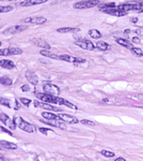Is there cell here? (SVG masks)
<instances>
[{
	"label": "cell",
	"instance_id": "1",
	"mask_svg": "<svg viewBox=\"0 0 143 161\" xmlns=\"http://www.w3.org/2000/svg\"><path fill=\"white\" fill-rule=\"evenodd\" d=\"M35 94L39 100L43 102H47V103H51V104H63V101H64V99L59 98L58 96H52L46 92H36Z\"/></svg>",
	"mask_w": 143,
	"mask_h": 161
},
{
	"label": "cell",
	"instance_id": "2",
	"mask_svg": "<svg viewBox=\"0 0 143 161\" xmlns=\"http://www.w3.org/2000/svg\"><path fill=\"white\" fill-rule=\"evenodd\" d=\"M14 121L16 122L17 127L19 129H22V130L26 131V132H29V133H33L35 131V127L33 125H31L27 121H25L22 117H17V116H15L14 117Z\"/></svg>",
	"mask_w": 143,
	"mask_h": 161
},
{
	"label": "cell",
	"instance_id": "3",
	"mask_svg": "<svg viewBox=\"0 0 143 161\" xmlns=\"http://www.w3.org/2000/svg\"><path fill=\"white\" fill-rule=\"evenodd\" d=\"M99 4L98 0H87V1H80L74 4L75 9H79V10H83V9H90V8H94Z\"/></svg>",
	"mask_w": 143,
	"mask_h": 161
},
{
	"label": "cell",
	"instance_id": "4",
	"mask_svg": "<svg viewBox=\"0 0 143 161\" xmlns=\"http://www.w3.org/2000/svg\"><path fill=\"white\" fill-rule=\"evenodd\" d=\"M26 29H27V26H24V25H15V26H11V27L7 28L3 31V35L4 36L16 35V34H19V32H22V31H24Z\"/></svg>",
	"mask_w": 143,
	"mask_h": 161
},
{
	"label": "cell",
	"instance_id": "5",
	"mask_svg": "<svg viewBox=\"0 0 143 161\" xmlns=\"http://www.w3.org/2000/svg\"><path fill=\"white\" fill-rule=\"evenodd\" d=\"M23 54V50L18 47H8L0 50V56H11V55H20Z\"/></svg>",
	"mask_w": 143,
	"mask_h": 161
},
{
	"label": "cell",
	"instance_id": "6",
	"mask_svg": "<svg viewBox=\"0 0 143 161\" xmlns=\"http://www.w3.org/2000/svg\"><path fill=\"white\" fill-rule=\"evenodd\" d=\"M43 90L46 93H49L52 96H59L60 94V89L58 86L54 85V84H49V83H45L43 85Z\"/></svg>",
	"mask_w": 143,
	"mask_h": 161
},
{
	"label": "cell",
	"instance_id": "7",
	"mask_svg": "<svg viewBox=\"0 0 143 161\" xmlns=\"http://www.w3.org/2000/svg\"><path fill=\"white\" fill-rule=\"evenodd\" d=\"M76 45H78L79 47L83 48V50H88V51H93L95 47H96V45H94L91 41L87 40V39H80L75 42Z\"/></svg>",
	"mask_w": 143,
	"mask_h": 161
},
{
	"label": "cell",
	"instance_id": "8",
	"mask_svg": "<svg viewBox=\"0 0 143 161\" xmlns=\"http://www.w3.org/2000/svg\"><path fill=\"white\" fill-rule=\"evenodd\" d=\"M34 106L35 107H42V108H45V110H50V111H55V112H61V108L55 106V105H51V103H47V102H39V101H34Z\"/></svg>",
	"mask_w": 143,
	"mask_h": 161
},
{
	"label": "cell",
	"instance_id": "9",
	"mask_svg": "<svg viewBox=\"0 0 143 161\" xmlns=\"http://www.w3.org/2000/svg\"><path fill=\"white\" fill-rule=\"evenodd\" d=\"M100 11L107 13V14H111V15H115V16H123V15H126L127 14V11H122V10H119L116 9L115 7L114 8H104V9H100Z\"/></svg>",
	"mask_w": 143,
	"mask_h": 161
},
{
	"label": "cell",
	"instance_id": "10",
	"mask_svg": "<svg viewBox=\"0 0 143 161\" xmlns=\"http://www.w3.org/2000/svg\"><path fill=\"white\" fill-rule=\"evenodd\" d=\"M46 18L43 17V16H34V17H26L23 20V23H30V24H38V25H41V24H44L46 23Z\"/></svg>",
	"mask_w": 143,
	"mask_h": 161
},
{
	"label": "cell",
	"instance_id": "11",
	"mask_svg": "<svg viewBox=\"0 0 143 161\" xmlns=\"http://www.w3.org/2000/svg\"><path fill=\"white\" fill-rule=\"evenodd\" d=\"M60 59L64 60L66 62H74V63H83V62H86V59L79 58V57H73V56H70V55H61Z\"/></svg>",
	"mask_w": 143,
	"mask_h": 161
},
{
	"label": "cell",
	"instance_id": "12",
	"mask_svg": "<svg viewBox=\"0 0 143 161\" xmlns=\"http://www.w3.org/2000/svg\"><path fill=\"white\" fill-rule=\"evenodd\" d=\"M25 76H26V79L28 80L29 83H31L32 85H38V83H39V78H38V75L33 72V71H27L26 72V74H25Z\"/></svg>",
	"mask_w": 143,
	"mask_h": 161
},
{
	"label": "cell",
	"instance_id": "13",
	"mask_svg": "<svg viewBox=\"0 0 143 161\" xmlns=\"http://www.w3.org/2000/svg\"><path fill=\"white\" fill-rule=\"evenodd\" d=\"M31 42H32L34 45H36V46L43 48V50H50V45L47 43L45 40H43V39H38V38H35V39H32V40H31Z\"/></svg>",
	"mask_w": 143,
	"mask_h": 161
},
{
	"label": "cell",
	"instance_id": "14",
	"mask_svg": "<svg viewBox=\"0 0 143 161\" xmlns=\"http://www.w3.org/2000/svg\"><path fill=\"white\" fill-rule=\"evenodd\" d=\"M48 0H25V1H22L19 4L20 7H31V6H36V4H42L47 2Z\"/></svg>",
	"mask_w": 143,
	"mask_h": 161
},
{
	"label": "cell",
	"instance_id": "15",
	"mask_svg": "<svg viewBox=\"0 0 143 161\" xmlns=\"http://www.w3.org/2000/svg\"><path fill=\"white\" fill-rule=\"evenodd\" d=\"M0 67L3 68V69L12 70V69L15 68V63L12 60H9V59H2V60H0Z\"/></svg>",
	"mask_w": 143,
	"mask_h": 161
},
{
	"label": "cell",
	"instance_id": "16",
	"mask_svg": "<svg viewBox=\"0 0 143 161\" xmlns=\"http://www.w3.org/2000/svg\"><path fill=\"white\" fill-rule=\"evenodd\" d=\"M59 117L65 122H68V124H77L79 122L78 119L74 116H71V115H67V114H59Z\"/></svg>",
	"mask_w": 143,
	"mask_h": 161
},
{
	"label": "cell",
	"instance_id": "17",
	"mask_svg": "<svg viewBox=\"0 0 143 161\" xmlns=\"http://www.w3.org/2000/svg\"><path fill=\"white\" fill-rule=\"evenodd\" d=\"M65 121H63L61 118L59 119H54V122H44V124H47V125H50V126H54V127H58L62 130H66V125L64 124Z\"/></svg>",
	"mask_w": 143,
	"mask_h": 161
},
{
	"label": "cell",
	"instance_id": "18",
	"mask_svg": "<svg viewBox=\"0 0 143 161\" xmlns=\"http://www.w3.org/2000/svg\"><path fill=\"white\" fill-rule=\"evenodd\" d=\"M0 145L7 149H17V145L14 144V143H10L7 141H0Z\"/></svg>",
	"mask_w": 143,
	"mask_h": 161
},
{
	"label": "cell",
	"instance_id": "19",
	"mask_svg": "<svg viewBox=\"0 0 143 161\" xmlns=\"http://www.w3.org/2000/svg\"><path fill=\"white\" fill-rule=\"evenodd\" d=\"M57 31L59 32V34H68V32H77V31H79V28L63 27V28H59Z\"/></svg>",
	"mask_w": 143,
	"mask_h": 161
},
{
	"label": "cell",
	"instance_id": "20",
	"mask_svg": "<svg viewBox=\"0 0 143 161\" xmlns=\"http://www.w3.org/2000/svg\"><path fill=\"white\" fill-rule=\"evenodd\" d=\"M40 54H42L45 57H48V58H52V59H60V56H57L54 53H50L49 50H41Z\"/></svg>",
	"mask_w": 143,
	"mask_h": 161
},
{
	"label": "cell",
	"instance_id": "21",
	"mask_svg": "<svg viewBox=\"0 0 143 161\" xmlns=\"http://www.w3.org/2000/svg\"><path fill=\"white\" fill-rule=\"evenodd\" d=\"M42 116H43L45 119H47V120H54V119H59V118H60L59 116L52 114V113H48V112H43V113H42Z\"/></svg>",
	"mask_w": 143,
	"mask_h": 161
},
{
	"label": "cell",
	"instance_id": "22",
	"mask_svg": "<svg viewBox=\"0 0 143 161\" xmlns=\"http://www.w3.org/2000/svg\"><path fill=\"white\" fill-rule=\"evenodd\" d=\"M0 121L1 122H3V125H6V126H9L13 120H11V118L7 115V114H0Z\"/></svg>",
	"mask_w": 143,
	"mask_h": 161
},
{
	"label": "cell",
	"instance_id": "23",
	"mask_svg": "<svg viewBox=\"0 0 143 161\" xmlns=\"http://www.w3.org/2000/svg\"><path fill=\"white\" fill-rule=\"evenodd\" d=\"M115 41L120 44V45H122V46H125V47H127V48H133V46H131V44L127 41V40H125V39H121V38H119V39H115Z\"/></svg>",
	"mask_w": 143,
	"mask_h": 161
},
{
	"label": "cell",
	"instance_id": "24",
	"mask_svg": "<svg viewBox=\"0 0 143 161\" xmlns=\"http://www.w3.org/2000/svg\"><path fill=\"white\" fill-rule=\"evenodd\" d=\"M89 35L93 39H99V38H102V34L98 30H96V29H91L89 31Z\"/></svg>",
	"mask_w": 143,
	"mask_h": 161
},
{
	"label": "cell",
	"instance_id": "25",
	"mask_svg": "<svg viewBox=\"0 0 143 161\" xmlns=\"http://www.w3.org/2000/svg\"><path fill=\"white\" fill-rule=\"evenodd\" d=\"M12 79L8 76H0V84H3L6 86H10L12 85Z\"/></svg>",
	"mask_w": 143,
	"mask_h": 161
},
{
	"label": "cell",
	"instance_id": "26",
	"mask_svg": "<svg viewBox=\"0 0 143 161\" xmlns=\"http://www.w3.org/2000/svg\"><path fill=\"white\" fill-rule=\"evenodd\" d=\"M96 47L99 48V50H102V51H107L109 48V44H107L106 42H103V41H98L96 43Z\"/></svg>",
	"mask_w": 143,
	"mask_h": 161
},
{
	"label": "cell",
	"instance_id": "27",
	"mask_svg": "<svg viewBox=\"0 0 143 161\" xmlns=\"http://www.w3.org/2000/svg\"><path fill=\"white\" fill-rule=\"evenodd\" d=\"M0 104L1 105H4L9 108H12V105H11V101L7 98H3V97H0Z\"/></svg>",
	"mask_w": 143,
	"mask_h": 161
},
{
	"label": "cell",
	"instance_id": "28",
	"mask_svg": "<svg viewBox=\"0 0 143 161\" xmlns=\"http://www.w3.org/2000/svg\"><path fill=\"white\" fill-rule=\"evenodd\" d=\"M14 10V7L12 6H0V13H8Z\"/></svg>",
	"mask_w": 143,
	"mask_h": 161
},
{
	"label": "cell",
	"instance_id": "29",
	"mask_svg": "<svg viewBox=\"0 0 143 161\" xmlns=\"http://www.w3.org/2000/svg\"><path fill=\"white\" fill-rule=\"evenodd\" d=\"M131 52H133V54H135L136 56H143V51L141 50V48L133 47V48H131Z\"/></svg>",
	"mask_w": 143,
	"mask_h": 161
},
{
	"label": "cell",
	"instance_id": "30",
	"mask_svg": "<svg viewBox=\"0 0 143 161\" xmlns=\"http://www.w3.org/2000/svg\"><path fill=\"white\" fill-rule=\"evenodd\" d=\"M102 155L107 157V158H111V157H114V154L112 151H108V150H102Z\"/></svg>",
	"mask_w": 143,
	"mask_h": 161
},
{
	"label": "cell",
	"instance_id": "31",
	"mask_svg": "<svg viewBox=\"0 0 143 161\" xmlns=\"http://www.w3.org/2000/svg\"><path fill=\"white\" fill-rule=\"evenodd\" d=\"M82 125H87V126H95V122L94 121H91V120H87V119H82L81 121H80Z\"/></svg>",
	"mask_w": 143,
	"mask_h": 161
},
{
	"label": "cell",
	"instance_id": "32",
	"mask_svg": "<svg viewBox=\"0 0 143 161\" xmlns=\"http://www.w3.org/2000/svg\"><path fill=\"white\" fill-rule=\"evenodd\" d=\"M63 104H65L67 107H70V108H74V110H76L77 108V106L76 105H74L73 103H71V102H68V101H66V100H64L63 101Z\"/></svg>",
	"mask_w": 143,
	"mask_h": 161
},
{
	"label": "cell",
	"instance_id": "33",
	"mask_svg": "<svg viewBox=\"0 0 143 161\" xmlns=\"http://www.w3.org/2000/svg\"><path fill=\"white\" fill-rule=\"evenodd\" d=\"M20 102L24 104V105H29L31 103V100L30 99H26V98H20Z\"/></svg>",
	"mask_w": 143,
	"mask_h": 161
},
{
	"label": "cell",
	"instance_id": "34",
	"mask_svg": "<svg viewBox=\"0 0 143 161\" xmlns=\"http://www.w3.org/2000/svg\"><path fill=\"white\" fill-rule=\"evenodd\" d=\"M20 89H22V91H24V92H28V91H30V86H29V85H23Z\"/></svg>",
	"mask_w": 143,
	"mask_h": 161
},
{
	"label": "cell",
	"instance_id": "35",
	"mask_svg": "<svg viewBox=\"0 0 143 161\" xmlns=\"http://www.w3.org/2000/svg\"><path fill=\"white\" fill-rule=\"evenodd\" d=\"M135 34L138 35L139 37H143V29H142V28H138V29L135 31Z\"/></svg>",
	"mask_w": 143,
	"mask_h": 161
},
{
	"label": "cell",
	"instance_id": "36",
	"mask_svg": "<svg viewBox=\"0 0 143 161\" xmlns=\"http://www.w3.org/2000/svg\"><path fill=\"white\" fill-rule=\"evenodd\" d=\"M39 130H40V132L43 133V134H47V131H50V130H48V129H45V128H40Z\"/></svg>",
	"mask_w": 143,
	"mask_h": 161
},
{
	"label": "cell",
	"instance_id": "37",
	"mask_svg": "<svg viewBox=\"0 0 143 161\" xmlns=\"http://www.w3.org/2000/svg\"><path fill=\"white\" fill-rule=\"evenodd\" d=\"M15 110H19L20 108V105H19V102L18 100H15V106H14Z\"/></svg>",
	"mask_w": 143,
	"mask_h": 161
},
{
	"label": "cell",
	"instance_id": "38",
	"mask_svg": "<svg viewBox=\"0 0 143 161\" xmlns=\"http://www.w3.org/2000/svg\"><path fill=\"white\" fill-rule=\"evenodd\" d=\"M1 130H2L3 132H6V133H8V134H10V135H13L11 131H8V130H7V129H6V128H3V127H1Z\"/></svg>",
	"mask_w": 143,
	"mask_h": 161
},
{
	"label": "cell",
	"instance_id": "39",
	"mask_svg": "<svg viewBox=\"0 0 143 161\" xmlns=\"http://www.w3.org/2000/svg\"><path fill=\"white\" fill-rule=\"evenodd\" d=\"M133 42H134V43H139V42H140V39L135 37V38H133Z\"/></svg>",
	"mask_w": 143,
	"mask_h": 161
},
{
	"label": "cell",
	"instance_id": "40",
	"mask_svg": "<svg viewBox=\"0 0 143 161\" xmlns=\"http://www.w3.org/2000/svg\"><path fill=\"white\" fill-rule=\"evenodd\" d=\"M136 99H138V100H143V94H137Z\"/></svg>",
	"mask_w": 143,
	"mask_h": 161
},
{
	"label": "cell",
	"instance_id": "41",
	"mask_svg": "<svg viewBox=\"0 0 143 161\" xmlns=\"http://www.w3.org/2000/svg\"><path fill=\"white\" fill-rule=\"evenodd\" d=\"M130 22H131V23H137V22H138V18H137V17H131V18H130Z\"/></svg>",
	"mask_w": 143,
	"mask_h": 161
},
{
	"label": "cell",
	"instance_id": "42",
	"mask_svg": "<svg viewBox=\"0 0 143 161\" xmlns=\"http://www.w3.org/2000/svg\"><path fill=\"white\" fill-rule=\"evenodd\" d=\"M40 61L42 63H48V60H47V59H40Z\"/></svg>",
	"mask_w": 143,
	"mask_h": 161
},
{
	"label": "cell",
	"instance_id": "43",
	"mask_svg": "<svg viewBox=\"0 0 143 161\" xmlns=\"http://www.w3.org/2000/svg\"><path fill=\"white\" fill-rule=\"evenodd\" d=\"M115 161H125V159L124 158H116Z\"/></svg>",
	"mask_w": 143,
	"mask_h": 161
},
{
	"label": "cell",
	"instance_id": "44",
	"mask_svg": "<svg viewBox=\"0 0 143 161\" xmlns=\"http://www.w3.org/2000/svg\"><path fill=\"white\" fill-rule=\"evenodd\" d=\"M125 34H130V30H129V29H127V30H125Z\"/></svg>",
	"mask_w": 143,
	"mask_h": 161
},
{
	"label": "cell",
	"instance_id": "45",
	"mask_svg": "<svg viewBox=\"0 0 143 161\" xmlns=\"http://www.w3.org/2000/svg\"><path fill=\"white\" fill-rule=\"evenodd\" d=\"M2 159H3V155L0 154V160H2Z\"/></svg>",
	"mask_w": 143,
	"mask_h": 161
},
{
	"label": "cell",
	"instance_id": "46",
	"mask_svg": "<svg viewBox=\"0 0 143 161\" xmlns=\"http://www.w3.org/2000/svg\"><path fill=\"white\" fill-rule=\"evenodd\" d=\"M8 1H17V0H8Z\"/></svg>",
	"mask_w": 143,
	"mask_h": 161
}]
</instances>
